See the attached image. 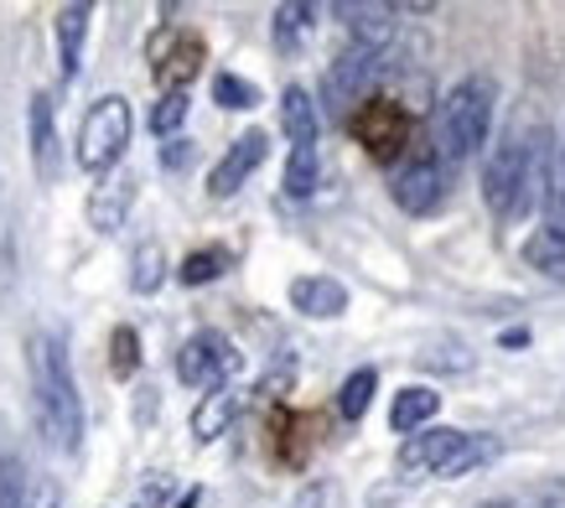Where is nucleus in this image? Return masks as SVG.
<instances>
[{
    "label": "nucleus",
    "mask_w": 565,
    "mask_h": 508,
    "mask_svg": "<svg viewBox=\"0 0 565 508\" xmlns=\"http://www.w3.org/2000/svg\"><path fill=\"white\" fill-rule=\"evenodd\" d=\"M213 99H218L223 109H255L259 88L249 84V78H239V73H218V78H213Z\"/></svg>",
    "instance_id": "cd10ccee"
},
{
    "label": "nucleus",
    "mask_w": 565,
    "mask_h": 508,
    "mask_svg": "<svg viewBox=\"0 0 565 508\" xmlns=\"http://www.w3.org/2000/svg\"><path fill=\"white\" fill-rule=\"evenodd\" d=\"M493 104L498 88L488 73H472L441 99V115H436V146H441V167H457L467 156H478L488 146V130H493Z\"/></svg>",
    "instance_id": "7ed1b4c3"
},
{
    "label": "nucleus",
    "mask_w": 565,
    "mask_h": 508,
    "mask_svg": "<svg viewBox=\"0 0 565 508\" xmlns=\"http://www.w3.org/2000/svg\"><path fill=\"white\" fill-rule=\"evenodd\" d=\"M348 130L359 136V146L369 156L390 161V156H399L405 136H411V115H405L394 99H363L359 109L348 115Z\"/></svg>",
    "instance_id": "0eeeda50"
},
{
    "label": "nucleus",
    "mask_w": 565,
    "mask_h": 508,
    "mask_svg": "<svg viewBox=\"0 0 565 508\" xmlns=\"http://www.w3.org/2000/svg\"><path fill=\"white\" fill-rule=\"evenodd\" d=\"M161 281H167V250H161L156 239H146V244L130 254V290H136V296H151V290H161Z\"/></svg>",
    "instance_id": "412c9836"
},
{
    "label": "nucleus",
    "mask_w": 565,
    "mask_h": 508,
    "mask_svg": "<svg viewBox=\"0 0 565 508\" xmlns=\"http://www.w3.org/2000/svg\"><path fill=\"white\" fill-rule=\"evenodd\" d=\"M379 68H384V52H363V47H348L322 78V104L332 115H353L363 99H369V88H374Z\"/></svg>",
    "instance_id": "423d86ee"
},
{
    "label": "nucleus",
    "mask_w": 565,
    "mask_h": 508,
    "mask_svg": "<svg viewBox=\"0 0 565 508\" xmlns=\"http://www.w3.org/2000/svg\"><path fill=\"white\" fill-rule=\"evenodd\" d=\"M524 260H530V271H540L545 281H561L565 286V239L555 229H540V234L524 239Z\"/></svg>",
    "instance_id": "aec40b11"
},
{
    "label": "nucleus",
    "mask_w": 565,
    "mask_h": 508,
    "mask_svg": "<svg viewBox=\"0 0 565 508\" xmlns=\"http://www.w3.org/2000/svg\"><path fill=\"white\" fill-rule=\"evenodd\" d=\"M311 21H317V6H307V0L280 6V11H275V47H280V52H296L301 42H307Z\"/></svg>",
    "instance_id": "4be33fe9"
},
{
    "label": "nucleus",
    "mask_w": 565,
    "mask_h": 508,
    "mask_svg": "<svg viewBox=\"0 0 565 508\" xmlns=\"http://www.w3.org/2000/svg\"><path fill=\"white\" fill-rule=\"evenodd\" d=\"M228 271V250H198L182 260V286H207V281H218V275Z\"/></svg>",
    "instance_id": "bb28decb"
},
{
    "label": "nucleus",
    "mask_w": 565,
    "mask_h": 508,
    "mask_svg": "<svg viewBox=\"0 0 565 508\" xmlns=\"http://www.w3.org/2000/svg\"><path fill=\"white\" fill-rule=\"evenodd\" d=\"M88 6H63L57 11V68H63V84L78 73V57H84V36H88Z\"/></svg>",
    "instance_id": "6ab92c4d"
},
{
    "label": "nucleus",
    "mask_w": 565,
    "mask_h": 508,
    "mask_svg": "<svg viewBox=\"0 0 565 508\" xmlns=\"http://www.w3.org/2000/svg\"><path fill=\"white\" fill-rule=\"evenodd\" d=\"M436 410H441V394L426 390V384H411V390L394 394L390 431L394 436H415V431H426V421H436Z\"/></svg>",
    "instance_id": "2eb2a0df"
},
{
    "label": "nucleus",
    "mask_w": 565,
    "mask_h": 508,
    "mask_svg": "<svg viewBox=\"0 0 565 508\" xmlns=\"http://www.w3.org/2000/svg\"><path fill=\"white\" fill-rule=\"evenodd\" d=\"M291 306L301 317H317V322H332L348 311V290L332 281V275H301L291 281Z\"/></svg>",
    "instance_id": "4468645a"
},
{
    "label": "nucleus",
    "mask_w": 565,
    "mask_h": 508,
    "mask_svg": "<svg viewBox=\"0 0 565 508\" xmlns=\"http://www.w3.org/2000/svg\"><path fill=\"white\" fill-rule=\"evenodd\" d=\"M467 431H457V425H430V431H415V436H405V446H399V473H441L446 457L462 446Z\"/></svg>",
    "instance_id": "9b49d317"
},
{
    "label": "nucleus",
    "mask_w": 565,
    "mask_h": 508,
    "mask_svg": "<svg viewBox=\"0 0 565 508\" xmlns=\"http://www.w3.org/2000/svg\"><path fill=\"white\" fill-rule=\"evenodd\" d=\"M32 167L42 182H57V125H52V99L32 94Z\"/></svg>",
    "instance_id": "dca6fc26"
},
{
    "label": "nucleus",
    "mask_w": 565,
    "mask_h": 508,
    "mask_svg": "<svg viewBox=\"0 0 565 508\" xmlns=\"http://www.w3.org/2000/svg\"><path fill=\"white\" fill-rule=\"evenodd\" d=\"M493 457H498V441L493 436H462V446L446 457V467L436 477H446V483H451V477L472 473V467H482V462H493Z\"/></svg>",
    "instance_id": "393cba45"
},
{
    "label": "nucleus",
    "mask_w": 565,
    "mask_h": 508,
    "mask_svg": "<svg viewBox=\"0 0 565 508\" xmlns=\"http://www.w3.org/2000/svg\"><path fill=\"white\" fill-rule=\"evenodd\" d=\"M280 125H286V136H291V151L296 146H317V130H322V119H317V104L301 84H291L280 94Z\"/></svg>",
    "instance_id": "a211bd4d"
},
{
    "label": "nucleus",
    "mask_w": 565,
    "mask_h": 508,
    "mask_svg": "<svg viewBox=\"0 0 565 508\" xmlns=\"http://www.w3.org/2000/svg\"><path fill=\"white\" fill-rule=\"evenodd\" d=\"M130 203H136V177H130V171H115V177H104V182L88 192V223H94L99 234H115V229L130 219Z\"/></svg>",
    "instance_id": "ddd939ff"
},
{
    "label": "nucleus",
    "mask_w": 565,
    "mask_h": 508,
    "mask_svg": "<svg viewBox=\"0 0 565 508\" xmlns=\"http://www.w3.org/2000/svg\"><path fill=\"white\" fill-rule=\"evenodd\" d=\"M265 151H270V136L265 130H244L228 151H223V161L213 167V177H207V192L213 198H234L249 177L259 171V161H265Z\"/></svg>",
    "instance_id": "9d476101"
},
{
    "label": "nucleus",
    "mask_w": 565,
    "mask_h": 508,
    "mask_svg": "<svg viewBox=\"0 0 565 508\" xmlns=\"http://www.w3.org/2000/svg\"><path fill=\"white\" fill-rule=\"evenodd\" d=\"M374 390H379V373L374 369H359L343 379V390H338V415L343 421H363L369 405H374Z\"/></svg>",
    "instance_id": "5701e85b"
},
{
    "label": "nucleus",
    "mask_w": 565,
    "mask_h": 508,
    "mask_svg": "<svg viewBox=\"0 0 565 508\" xmlns=\"http://www.w3.org/2000/svg\"><path fill=\"white\" fill-rule=\"evenodd\" d=\"M550 140L545 130H530V136H509L488 156V167H482V198L493 208L503 223H519L530 219L534 203L550 192Z\"/></svg>",
    "instance_id": "f257e3e1"
},
{
    "label": "nucleus",
    "mask_w": 565,
    "mask_h": 508,
    "mask_svg": "<svg viewBox=\"0 0 565 508\" xmlns=\"http://www.w3.org/2000/svg\"><path fill=\"white\" fill-rule=\"evenodd\" d=\"M182 119H188V94H161V104L151 109V130H156V136H172Z\"/></svg>",
    "instance_id": "c756f323"
},
{
    "label": "nucleus",
    "mask_w": 565,
    "mask_h": 508,
    "mask_svg": "<svg viewBox=\"0 0 565 508\" xmlns=\"http://www.w3.org/2000/svg\"><path fill=\"white\" fill-rule=\"evenodd\" d=\"M317 192V146H296L286 161V198H311Z\"/></svg>",
    "instance_id": "a878e982"
},
{
    "label": "nucleus",
    "mask_w": 565,
    "mask_h": 508,
    "mask_svg": "<svg viewBox=\"0 0 565 508\" xmlns=\"http://www.w3.org/2000/svg\"><path fill=\"white\" fill-rule=\"evenodd\" d=\"M109 369L120 373V379H130V373L140 369V338H136V327H115V338H109Z\"/></svg>",
    "instance_id": "c85d7f7f"
},
{
    "label": "nucleus",
    "mask_w": 565,
    "mask_h": 508,
    "mask_svg": "<svg viewBox=\"0 0 565 508\" xmlns=\"http://www.w3.org/2000/svg\"><path fill=\"white\" fill-rule=\"evenodd\" d=\"M239 415V390L234 384H218V390L203 394V405L192 410V436L198 441H218Z\"/></svg>",
    "instance_id": "f3484780"
},
{
    "label": "nucleus",
    "mask_w": 565,
    "mask_h": 508,
    "mask_svg": "<svg viewBox=\"0 0 565 508\" xmlns=\"http://www.w3.org/2000/svg\"><path fill=\"white\" fill-rule=\"evenodd\" d=\"M32 394H36V421H42L47 441L73 457L84 446V400H78L68 348L52 338V332H36L32 338Z\"/></svg>",
    "instance_id": "f03ea898"
},
{
    "label": "nucleus",
    "mask_w": 565,
    "mask_h": 508,
    "mask_svg": "<svg viewBox=\"0 0 565 508\" xmlns=\"http://www.w3.org/2000/svg\"><path fill=\"white\" fill-rule=\"evenodd\" d=\"M482 508H509V504H482Z\"/></svg>",
    "instance_id": "473e14b6"
},
{
    "label": "nucleus",
    "mask_w": 565,
    "mask_h": 508,
    "mask_svg": "<svg viewBox=\"0 0 565 508\" xmlns=\"http://www.w3.org/2000/svg\"><path fill=\"white\" fill-rule=\"evenodd\" d=\"M446 167L436 161V156H426V161H411V167H399L394 171V203L405 208V213H415V219H426V213H436V208L446 203Z\"/></svg>",
    "instance_id": "6e6552de"
},
{
    "label": "nucleus",
    "mask_w": 565,
    "mask_h": 508,
    "mask_svg": "<svg viewBox=\"0 0 565 508\" xmlns=\"http://www.w3.org/2000/svg\"><path fill=\"white\" fill-rule=\"evenodd\" d=\"M0 508H32V473L17 452L0 457Z\"/></svg>",
    "instance_id": "b1692460"
},
{
    "label": "nucleus",
    "mask_w": 565,
    "mask_h": 508,
    "mask_svg": "<svg viewBox=\"0 0 565 508\" xmlns=\"http://www.w3.org/2000/svg\"><path fill=\"white\" fill-rule=\"evenodd\" d=\"M130 130H136V119H130V99L104 94V99L84 115V125H78V167L94 171V177L115 171V161H120L125 146H130Z\"/></svg>",
    "instance_id": "20e7f679"
},
{
    "label": "nucleus",
    "mask_w": 565,
    "mask_h": 508,
    "mask_svg": "<svg viewBox=\"0 0 565 508\" xmlns=\"http://www.w3.org/2000/svg\"><path fill=\"white\" fill-rule=\"evenodd\" d=\"M32 508H57V488H52V483H47V488H36Z\"/></svg>",
    "instance_id": "2f4dec72"
},
{
    "label": "nucleus",
    "mask_w": 565,
    "mask_h": 508,
    "mask_svg": "<svg viewBox=\"0 0 565 508\" xmlns=\"http://www.w3.org/2000/svg\"><path fill=\"white\" fill-rule=\"evenodd\" d=\"M338 17L348 21V36H353V47H363V52H384L394 42V27H399V11H394V6H369V0L338 6Z\"/></svg>",
    "instance_id": "f8f14e48"
},
{
    "label": "nucleus",
    "mask_w": 565,
    "mask_h": 508,
    "mask_svg": "<svg viewBox=\"0 0 565 508\" xmlns=\"http://www.w3.org/2000/svg\"><path fill=\"white\" fill-rule=\"evenodd\" d=\"M234 373H239V348L223 338V332H198L177 353V379L192 384V390H218Z\"/></svg>",
    "instance_id": "39448f33"
},
{
    "label": "nucleus",
    "mask_w": 565,
    "mask_h": 508,
    "mask_svg": "<svg viewBox=\"0 0 565 508\" xmlns=\"http://www.w3.org/2000/svg\"><path fill=\"white\" fill-rule=\"evenodd\" d=\"M151 63H156V78L167 84V94H182V84H188L192 73H198V63H203V42L192 32L167 27V32H156V42H151Z\"/></svg>",
    "instance_id": "1a4fd4ad"
},
{
    "label": "nucleus",
    "mask_w": 565,
    "mask_h": 508,
    "mask_svg": "<svg viewBox=\"0 0 565 508\" xmlns=\"http://www.w3.org/2000/svg\"><path fill=\"white\" fill-rule=\"evenodd\" d=\"M161 161H167V167H182V161H192V146L188 140H172V146L161 151Z\"/></svg>",
    "instance_id": "7c9ffc66"
}]
</instances>
